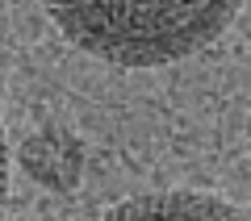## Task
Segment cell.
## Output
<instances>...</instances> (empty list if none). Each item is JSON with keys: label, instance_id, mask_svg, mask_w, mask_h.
<instances>
[{"label": "cell", "instance_id": "cell-1", "mask_svg": "<svg viewBox=\"0 0 251 221\" xmlns=\"http://www.w3.org/2000/svg\"><path fill=\"white\" fill-rule=\"evenodd\" d=\"M46 17L97 59L159 67L209 46L234 4H46Z\"/></svg>", "mask_w": 251, "mask_h": 221}, {"label": "cell", "instance_id": "cell-2", "mask_svg": "<svg viewBox=\"0 0 251 221\" xmlns=\"http://www.w3.org/2000/svg\"><path fill=\"white\" fill-rule=\"evenodd\" d=\"M100 221H251V217H243L234 204L205 192H155L122 200Z\"/></svg>", "mask_w": 251, "mask_h": 221}, {"label": "cell", "instance_id": "cell-3", "mask_svg": "<svg viewBox=\"0 0 251 221\" xmlns=\"http://www.w3.org/2000/svg\"><path fill=\"white\" fill-rule=\"evenodd\" d=\"M21 159H25V167L50 188H63V192H67V188L80 184V155H75L72 142L59 138V133H42V138L25 142Z\"/></svg>", "mask_w": 251, "mask_h": 221}, {"label": "cell", "instance_id": "cell-4", "mask_svg": "<svg viewBox=\"0 0 251 221\" xmlns=\"http://www.w3.org/2000/svg\"><path fill=\"white\" fill-rule=\"evenodd\" d=\"M4 196H9V146H4V125H0V213H4Z\"/></svg>", "mask_w": 251, "mask_h": 221}]
</instances>
